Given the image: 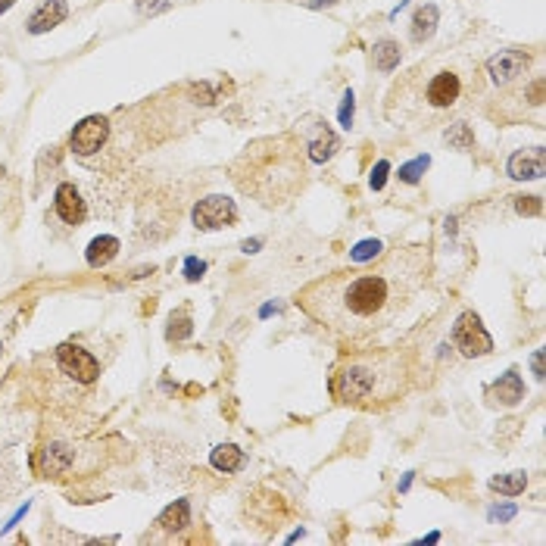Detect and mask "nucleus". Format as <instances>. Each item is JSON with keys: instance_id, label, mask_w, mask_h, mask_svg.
Returning a JSON list of instances; mask_svg holds the SVG:
<instances>
[{"instance_id": "f257e3e1", "label": "nucleus", "mask_w": 546, "mask_h": 546, "mask_svg": "<svg viewBox=\"0 0 546 546\" xmlns=\"http://www.w3.org/2000/svg\"><path fill=\"white\" fill-rule=\"evenodd\" d=\"M428 259L418 247L393 253L375 272H334L309 284L300 306L322 328L349 340H366L397 322L425 281Z\"/></svg>"}, {"instance_id": "f03ea898", "label": "nucleus", "mask_w": 546, "mask_h": 546, "mask_svg": "<svg viewBox=\"0 0 546 546\" xmlns=\"http://www.w3.org/2000/svg\"><path fill=\"white\" fill-rule=\"evenodd\" d=\"M406 384H409V368L397 353H362L353 356L334 375L331 393L340 403L371 406L397 399Z\"/></svg>"}, {"instance_id": "7ed1b4c3", "label": "nucleus", "mask_w": 546, "mask_h": 546, "mask_svg": "<svg viewBox=\"0 0 546 546\" xmlns=\"http://www.w3.org/2000/svg\"><path fill=\"white\" fill-rule=\"evenodd\" d=\"M453 344L462 356H487L493 349V337L487 334L475 312H462L453 328Z\"/></svg>"}, {"instance_id": "20e7f679", "label": "nucleus", "mask_w": 546, "mask_h": 546, "mask_svg": "<svg viewBox=\"0 0 546 546\" xmlns=\"http://www.w3.org/2000/svg\"><path fill=\"white\" fill-rule=\"evenodd\" d=\"M237 218V206L235 200L228 197H206L194 206V225L200 231H216V228H225Z\"/></svg>"}, {"instance_id": "39448f33", "label": "nucleus", "mask_w": 546, "mask_h": 546, "mask_svg": "<svg viewBox=\"0 0 546 546\" xmlns=\"http://www.w3.org/2000/svg\"><path fill=\"white\" fill-rule=\"evenodd\" d=\"M56 362H60V368L66 371V375H72L82 384H94L97 381V375H100L97 359H94L87 349L75 347V344H63L60 349H56Z\"/></svg>"}, {"instance_id": "423d86ee", "label": "nucleus", "mask_w": 546, "mask_h": 546, "mask_svg": "<svg viewBox=\"0 0 546 546\" xmlns=\"http://www.w3.org/2000/svg\"><path fill=\"white\" fill-rule=\"evenodd\" d=\"M106 135H109V125H106L104 116H87V119H82L75 125V131H72V150L85 153V156L87 153H97L104 147Z\"/></svg>"}, {"instance_id": "0eeeda50", "label": "nucleus", "mask_w": 546, "mask_h": 546, "mask_svg": "<svg viewBox=\"0 0 546 546\" xmlns=\"http://www.w3.org/2000/svg\"><path fill=\"white\" fill-rule=\"evenodd\" d=\"M543 169H546V153L543 147H531V150H519L509 156V178H519V181H537L543 178Z\"/></svg>"}, {"instance_id": "6e6552de", "label": "nucleus", "mask_w": 546, "mask_h": 546, "mask_svg": "<svg viewBox=\"0 0 546 546\" xmlns=\"http://www.w3.org/2000/svg\"><path fill=\"white\" fill-rule=\"evenodd\" d=\"M524 66H528V54H521V50H500L497 56L487 60V72H490V78L497 85H509L521 75Z\"/></svg>"}, {"instance_id": "1a4fd4ad", "label": "nucleus", "mask_w": 546, "mask_h": 546, "mask_svg": "<svg viewBox=\"0 0 546 546\" xmlns=\"http://www.w3.org/2000/svg\"><path fill=\"white\" fill-rule=\"evenodd\" d=\"M54 206H56V216H60L66 225H82L85 222L87 209H85L82 194L75 191V185H60V187H56Z\"/></svg>"}, {"instance_id": "9d476101", "label": "nucleus", "mask_w": 546, "mask_h": 546, "mask_svg": "<svg viewBox=\"0 0 546 546\" xmlns=\"http://www.w3.org/2000/svg\"><path fill=\"white\" fill-rule=\"evenodd\" d=\"M66 0H44V4L38 6V10L32 13V19H28V32L32 35H44V32H50L54 25H60V22L66 19Z\"/></svg>"}, {"instance_id": "9b49d317", "label": "nucleus", "mask_w": 546, "mask_h": 546, "mask_svg": "<svg viewBox=\"0 0 546 546\" xmlns=\"http://www.w3.org/2000/svg\"><path fill=\"white\" fill-rule=\"evenodd\" d=\"M487 397L493 399V403H502V406H515V403H521L524 399V384H521V378H519V371H506V375L500 378L497 384L490 387V393Z\"/></svg>"}, {"instance_id": "f8f14e48", "label": "nucleus", "mask_w": 546, "mask_h": 546, "mask_svg": "<svg viewBox=\"0 0 546 546\" xmlns=\"http://www.w3.org/2000/svg\"><path fill=\"white\" fill-rule=\"evenodd\" d=\"M459 97V78L453 72H437L434 82L428 85V100L434 106H453Z\"/></svg>"}, {"instance_id": "ddd939ff", "label": "nucleus", "mask_w": 546, "mask_h": 546, "mask_svg": "<svg viewBox=\"0 0 546 546\" xmlns=\"http://www.w3.org/2000/svg\"><path fill=\"white\" fill-rule=\"evenodd\" d=\"M337 147H340L337 135H334L331 128L318 125L316 135L309 137V159H312V163H325V159L334 156V150H337Z\"/></svg>"}, {"instance_id": "4468645a", "label": "nucleus", "mask_w": 546, "mask_h": 546, "mask_svg": "<svg viewBox=\"0 0 546 546\" xmlns=\"http://www.w3.org/2000/svg\"><path fill=\"white\" fill-rule=\"evenodd\" d=\"M209 465H213L216 471L231 475V471H237L240 465H244V449H237L235 443H222V447H216L213 453H209Z\"/></svg>"}, {"instance_id": "2eb2a0df", "label": "nucleus", "mask_w": 546, "mask_h": 546, "mask_svg": "<svg viewBox=\"0 0 546 546\" xmlns=\"http://www.w3.org/2000/svg\"><path fill=\"white\" fill-rule=\"evenodd\" d=\"M437 19H440V10H437L434 4L418 6L415 16H412V38L415 41H428L434 35V28H437Z\"/></svg>"}, {"instance_id": "dca6fc26", "label": "nucleus", "mask_w": 546, "mask_h": 546, "mask_svg": "<svg viewBox=\"0 0 546 546\" xmlns=\"http://www.w3.org/2000/svg\"><path fill=\"white\" fill-rule=\"evenodd\" d=\"M119 253V240L116 237H94L91 244H87V266H94V268H100V266H106L109 259Z\"/></svg>"}, {"instance_id": "f3484780", "label": "nucleus", "mask_w": 546, "mask_h": 546, "mask_svg": "<svg viewBox=\"0 0 546 546\" xmlns=\"http://www.w3.org/2000/svg\"><path fill=\"white\" fill-rule=\"evenodd\" d=\"M159 524H163L166 531H181L191 524V506H187V500H178L172 502L169 509H166L163 515H159Z\"/></svg>"}, {"instance_id": "a211bd4d", "label": "nucleus", "mask_w": 546, "mask_h": 546, "mask_svg": "<svg viewBox=\"0 0 546 546\" xmlns=\"http://www.w3.org/2000/svg\"><path fill=\"white\" fill-rule=\"evenodd\" d=\"M375 66L381 72H393L399 66V60H403V54H399V44L397 41H378L375 44Z\"/></svg>"}, {"instance_id": "6ab92c4d", "label": "nucleus", "mask_w": 546, "mask_h": 546, "mask_svg": "<svg viewBox=\"0 0 546 546\" xmlns=\"http://www.w3.org/2000/svg\"><path fill=\"white\" fill-rule=\"evenodd\" d=\"M524 487H528V475H524V471H512V475L490 478V490L506 493V497H519V493H524Z\"/></svg>"}, {"instance_id": "aec40b11", "label": "nucleus", "mask_w": 546, "mask_h": 546, "mask_svg": "<svg viewBox=\"0 0 546 546\" xmlns=\"http://www.w3.org/2000/svg\"><path fill=\"white\" fill-rule=\"evenodd\" d=\"M447 144L456 150H471V144H475V131H471L465 122H456V125H449L447 131Z\"/></svg>"}, {"instance_id": "412c9836", "label": "nucleus", "mask_w": 546, "mask_h": 546, "mask_svg": "<svg viewBox=\"0 0 546 546\" xmlns=\"http://www.w3.org/2000/svg\"><path fill=\"white\" fill-rule=\"evenodd\" d=\"M428 166H431V156H415L412 163L399 166V181H406V185H415V181H418L421 175L428 172Z\"/></svg>"}, {"instance_id": "4be33fe9", "label": "nucleus", "mask_w": 546, "mask_h": 546, "mask_svg": "<svg viewBox=\"0 0 546 546\" xmlns=\"http://www.w3.org/2000/svg\"><path fill=\"white\" fill-rule=\"evenodd\" d=\"M69 462H72V449L69 447H63V443H54V447H47V465H50V471L69 469Z\"/></svg>"}, {"instance_id": "5701e85b", "label": "nucleus", "mask_w": 546, "mask_h": 546, "mask_svg": "<svg viewBox=\"0 0 546 546\" xmlns=\"http://www.w3.org/2000/svg\"><path fill=\"white\" fill-rule=\"evenodd\" d=\"M381 250H384L381 240H359V244L349 250V259L353 262H368V259H375Z\"/></svg>"}, {"instance_id": "b1692460", "label": "nucleus", "mask_w": 546, "mask_h": 546, "mask_svg": "<svg viewBox=\"0 0 546 546\" xmlns=\"http://www.w3.org/2000/svg\"><path fill=\"white\" fill-rule=\"evenodd\" d=\"M169 340H185L187 334H191V318L185 316V312H178V316H172V322H169Z\"/></svg>"}, {"instance_id": "393cba45", "label": "nucleus", "mask_w": 546, "mask_h": 546, "mask_svg": "<svg viewBox=\"0 0 546 546\" xmlns=\"http://www.w3.org/2000/svg\"><path fill=\"white\" fill-rule=\"evenodd\" d=\"M353 113H356V97H353V91H347L344 100H340V113H337V119L344 128L353 125Z\"/></svg>"}, {"instance_id": "a878e982", "label": "nucleus", "mask_w": 546, "mask_h": 546, "mask_svg": "<svg viewBox=\"0 0 546 546\" xmlns=\"http://www.w3.org/2000/svg\"><path fill=\"white\" fill-rule=\"evenodd\" d=\"M387 172H390V163H387V159H378V166L371 169V178H368L371 191H381L384 181H387Z\"/></svg>"}, {"instance_id": "bb28decb", "label": "nucleus", "mask_w": 546, "mask_h": 546, "mask_svg": "<svg viewBox=\"0 0 546 546\" xmlns=\"http://www.w3.org/2000/svg\"><path fill=\"white\" fill-rule=\"evenodd\" d=\"M203 272H206V262H203V259H197V256H187L185 259V278L187 281H200Z\"/></svg>"}, {"instance_id": "cd10ccee", "label": "nucleus", "mask_w": 546, "mask_h": 546, "mask_svg": "<svg viewBox=\"0 0 546 546\" xmlns=\"http://www.w3.org/2000/svg\"><path fill=\"white\" fill-rule=\"evenodd\" d=\"M543 209L540 197H519V213L521 216H537Z\"/></svg>"}, {"instance_id": "c85d7f7f", "label": "nucleus", "mask_w": 546, "mask_h": 546, "mask_svg": "<svg viewBox=\"0 0 546 546\" xmlns=\"http://www.w3.org/2000/svg\"><path fill=\"white\" fill-rule=\"evenodd\" d=\"M137 10L141 13H163V10H169V0H137Z\"/></svg>"}, {"instance_id": "c756f323", "label": "nucleus", "mask_w": 546, "mask_h": 546, "mask_svg": "<svg viewBox=\"0 0 546 546\" xmlns=\"http://www.w3.org/2000/svg\"><path fill=\"white\" fill-rule=\"evenodd\" d=\"M490 519L493 521H512L515 519V506H493L490 509Z\"/></svg>"}, {"instance_id": "7c9ffc66", "label": "nucleus", "mask_w": 546, "mask_h": 546, "mask_svg": "<svg viewBox=\"0 0 546 546\" xmlns=\"http://www.w3.org/2000/svg\"><path fill=\"white\" fill-rule=\"evenodd\" d=\"M531 368H534V378L543 381V349H537V353L531 356Z\"/></svg>"}, {"instance_id": "2f4dec72", "label": "nucleus", "mask_w": 546, "mask_h": 546, "mask_svg": "<svg viewBox=\"0 0 546 546\" xmlns=\"http://www.w3.org/2000/svg\"><path fill=\"white\" fill-rule=\"evenodd\" d=\"M531 104H543V78L534 82V87H531Z\"/></svg>"}, {"instance_id": "473e14b6", "label": "nucleus", "mask_w": 546, "mask_h": 546, "mask_svg": "<svg viewBox=\"0 0 546 546\" xmlns=\"http://www.w3.org/2000/svg\"><path fill=\"white\" fill-rule=\"evenodd\" d=\"M259 247H262V240L253 237V240H244V244H240V250H244V253H256Z\"/></svg>"}, {"instance_id": "72a5a7b5", "label": "nucleus", "mask_w": 546, "mask_h": 546, "mask_svg": "<svg viewBox=\"0 0 546 546\" xmlns=\"http://www.w3.org/2000/svg\"><path fill=\"white\" fill-rule=\"evenodd\" d=\"M412 478H415V471H409V475H406L403 480H399V493H406V490H409V484H412Z\"/></svg>"}, {"instance_id": "f704fd0d", "label": "nucleus", "mask_w": 546, "mask_h": 546, "mask_svg": "<svg viewBox=\"0 0 546 546\" xmlns=\"http://www.w3.org/2000/svg\"><path fill=\"white\" fill-rule=\"evenodd\" d=\"M13 6V0H0V13H6Z\"/></svg>"}, {"instance_id": "c9c22d12", "label": "nucleus", "mask_w": 546, "mask_h": 546, "mask_svg": "<svg viewBox=\"0 0 546 546\" xmlns=\"http://www.w3.org/2000/svg\"><path fill=\"white\" fill-rule=\"evenodd\" d=\"M0 178H4V166H0Z\"/></svg>"}]
</instances>
